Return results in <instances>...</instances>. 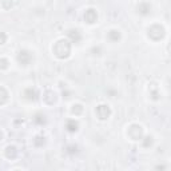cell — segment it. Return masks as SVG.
Returning a JSON list of instances; mask_svg holds the SVG:
<instances>
[{
    "mask_svg": "<svg viewBox=\"0 0 171 171\" xmlns=\"http://www.w3.org/2000/svg\"><path fill=\"white\" fill-rule=\"evenodd\" d=\"M58 47H60V50L59 48H55L54 51H55V55L58 58H60V59H64V58H67L68 55H70V50H71V47H70V42L68 40H59V42H56V44Z\"/></svg>",
    "mask_w": 171,
    "mask_h": 171,
    "instance_id": "obj_1",
    "label": "cell"
},
{
    "mask_svg": "<svg viewBox=\"0 0 171 171\" xmlns=\"http://www.w3.org/2000/svg\"><path fill=\"white\" fill-rule=\"evenodd\" d=\"M95 112L98 114V118L102 119V121L107 119L108 116H110V114H111V111H110V108H108V106H104V104H100V106H98Z\"/></svg>",
    "mask_w": 171,
    "mask_h": 171,
    "instance_id": "obj_2",
    "label": "cell"
},
{
    "mask_svg": "<svg viewBox=\"0 0 171 171\" xmlns=\"http://www.w3.org/2000/svg\"><path fill=\"white\" fill-rule=\"evenodd\" d=\"M17 60H19L23 65H27L32 60V55L30 52H27V51H20L19 55H17Z\"/></svg>",
    "mask_w": 171,
    "mask_h": 171,
    "instance_id": "obj_3",
    "label": "cell"
},
{
    "mask_svg": "<svg viewBox=\"0 0 171 171\" xmlns=\"http://www.w3.org/2000/svg\"><path fill=\"white\" fill-rule=\"evenodd\" d=\"M96 19H98V13H96L95 9H87L86 11L84 20H87V23L92 24V23H95V21H96Z\"/></svg>",
    "mask_w": 171,
    "mask_h": 171,
    "instance_id": "obj_4",
    "label": "cell"
},
{
    "mask_svg": "<svg viewBox=\"0 0 171 171\" xmlns=\"http://www.w3.org/2000/svg\"><path fill=\"white\" fill-rule=\"evenodd\" d=\"M151 11V6L150 4H146V3H142L140 6H138V12L142 13V15H146Z\"/></svg>",
    "mask_w": 171,
    "mask_h": 171,
    "instance_id": "obj_5",
    "label": "cell"
},
{
    "mask_svg": "<svg viewBox=\"0 0 171 171\" xmlns=\"http://www.w3.org/2000/svg\"><path fill=\"white\" fill-rule=\"evenodd\" d=\"M78 122L75 121V119H70V121H67V130L68 131H76L78 130Z\"/></svg>",
    "mask_w": 171,
    "mask_h": 171,
    "instance_id": "obj_6",
    "label": "cell"
},
{
    "mask_svg": "<svg viewBox=\"0 0 171 171\" xmlns=\"http://www.w3.org/2000/svg\"><path fill=\"white\" fill-rule=\"evenodd\" d=\"M6 154H7L8 158H15L16 156V148L13 146H8L6 148Z\"/></svg>",
    "mask_w": 171,
    "mask_h": 171,
    "instance_id": "obj_7",
    "label": "cell"
},
{
    "mask_svg": "<svg viewBox=\"0 0 171 171\" xmlns=\"http://www.w3.org/2000/svg\"><path fill=\"white\" fill-rule=\"evenodd\" d=\"M108 36H114V40H118V39L121 38V34H119V31L112 30V31H110V34H108Z\"/></svg>",
    "mask_w": 171,
    "mask_h": 171,
    "instance_id": "obj_8",
    "label": "cell"
},
{
    "mask_svg": "<svg viewBox=\"0 0 171 171\" xmlns=\"http://www.w3.org/2000/svg\"><path fill=\"white\" fill-rule=\"evenodd\" d=\"M6 40H7V36H6V34L0 32V44H4Z\"/></svg>",
    "mask_w": 171,
    "mask_h": 171,
    "instance_id": "obj_9",
    "label": "cell"
}]
</instances>
